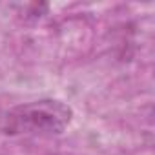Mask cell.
Segmentation results:
<instances>
[{
    "label": "cell",
    "mask_w": 155,
    "mask_h": 155,
    "mask_svg": "<svg viewBox=\"0 0 155 155\" xmlns=\"http://www.w3.org/2000/svg\"><path fill=\"white\" fill-rule=\"evenodd\" d=\"M73 117V110L55 99H42L15 106L0 115V133L9 137H49L62 133Z\"/></svg>",
    "instance_id": "cell-1"
}]
</instances>
